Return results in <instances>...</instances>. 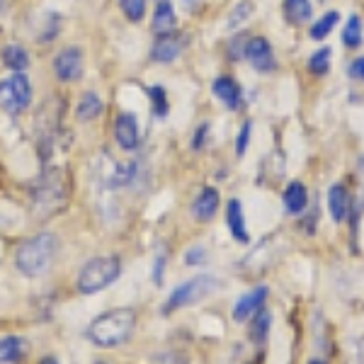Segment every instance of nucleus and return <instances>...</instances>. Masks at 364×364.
Returning a JSON list of instances; mask_svg holds the SVG:
<instances>
[{"label": "nucleus", "instance_id": "nucleus-1", "mask_svg": "<svg viewBox=\"0 0 364 364\" xmlns=\"http://www.w3.org/2000/svg\"><path fill=\"white\" fill-rule=\"evenodd\" d=\"M58 250V240L54 233L44 231L37 236L22 240L15 250V267L20 269L25 277H42L49 272L51 262L56 257Z\"/></svg>", "mask_w": 364, "mask_h": 364}, {"label": "nucleus", "instance_id": "nucleus-2", "mask_svg": "<svg viewBox=\"0 0 364 364\" xmlns=\"http://www.w3.org/2000/svg\"><path fill=\"white\" fill-rule=\"evenodd\" d=\"M134 331H136V311L114 309L97 316L87 326V338L100 348H117V345H124Z\"/></svg>", "mask_w": 364, "mask_h": 364}, {"label": "nucleus", "instance_id": "nucleus-3", "mask_svg": "<svg viewBox=\"0 0 364 364\" xmlns=\"http://www.w3.org/2000/svg\"><path fill=\"white\" fill-rule=\"evenodd\" d=\"M68 199V187H66V175L58 168L46 170L42 178L37 180L32 190V211L34 216H42V219H49V216L58 214L63 207H66Z\"/></svg>", "mask_w": 364, "mask_h": 364}, {"label": "nucleus", "instance_id": "nucleus-4", "mask_svg": "<svg viewBox=\"0 0 364 364\" xmlns=\"http://www.w3.org/2000/svg\"><path fill=\"white\" fill-rule=\"evenodd\" d=\"M119 274H122V262L117 255L92 257V260L80 269L75 287H78L80 294H97V291L107 289L112 282L119 279Z\"/></svg>", "mask_w": 364, "mask_h": 364}, {"label": "nucleus", "instance_id": "nucleus-5", "mask_svg": "<svg viewBox=\"0 0 364 364\" xmlns=\"http://www.w3.org/2000/svg\"><path fill=\"white\" fill-rule=\"evenodd\" d=\"M219 289V279L214 274H195L192 279L182 282L180 287H175V291L168 296V301L163 304V316H170L180 309H187V306H195V304L204 301L209 294Z\"/></svg>", "mask_w": 364, "mask_h": 364}, {"label": "nucleus", "instance_id": "nucleus-6", "mask_svg": "<svg viewBox=\"0 0 364 364\" xmlns=\"http://www.w3.org/2000/svg\"><path fill=\"white\" fill-rule=\"evenodd\" d=\"M32 102V83L25 73H13L0 80V107L8 114H22Z\"/></svg>", "mask_w": 364, "mask_h": 364}, {"label": "nucleus", "instance_id": "nucleus-7", "mask_svg": "<svg viewBox=\"0 0 364 364\" xmlns=\"http://www.w3.org/2000/svg\"><path fill=\"white\" fill-rule=\"evenodd\" d=\"M243 58H248V63L260 73H272L277 70V58H274L272 44L265 37H248L243 46Z\"/></svg>", "mask_w": 364, "mask_h": 364}, {"label": "nucleus", "instance_id": "nucleus-8", "mask_svg": "<svg viewBox=\"0 0 364 364\" xmlns=\"http://www.w3.org/2000/svg\"><path fill=\"white\" fill-rule=\"evenodd\" d=\"M83 51L78 46H66L63 51H58L54 58V73L61 83H75V80L83 78Z\"/></svg>", "mask_w": 364, "mask_h": 364}, {"label": "nucleus", "instance_id": "nucleus-9", "mask_svg": "<svg viewBox=\"0 0 364 364\" xmlns=\"http://www.w3.org/2000/svg\"><path fill=\"white\" fill-rule=\"evenodd\" d=\"M267 299H269V287H267V284H257V287H252L250 291H245V294L238 299L236 306H233V311H231L233 321H236V323H245V321H250L252 316L257 314V311L265 309Z\"/></svg>", "mask_w": 364, "mask_h": 364}, {"label": "nucleus", "instance_id": "nucleus-10", "mask_svg": "<svg viewBox=\"0 0 364 364\" xmlns=\"http://www.w3.org/2000/svg\"><path fill=\"white\" fill-rule=\"evenodd\" d=\"M187 49V37L185 34H158V39L151 46V58L158 63H173L175 58H180L182 51Z\"/></svg>", "mask_w": 364, "mask_h": 364}, {"label": "nucleus", "instance_id": "nucleus-11", "mask_svg": "<svg viewBox=\"0 0 364 364\" xmlns=\"http://www.w3.org/2000/svg\"><path fill=\"white\" fill-rule=\"evenodd\" d=\"M328 211H331V219L336 221V224H345L350 216L352 207H355V199H352L350 190L345 182H333L331 187H328Z\"/></svg>", "mask_w": 364, "mask_h": 364}, {"label": "nucleus", "instance_id": "nucleus-12", "mask_svg": "<svg viewBox=\"0 0 364 364\" xmlns=\"http://www.w3.org/2000/svg\"><path fill=\"white\" fill-rule=\"evenodd\" d=\"M114 141L119 144V149L134 151L141 144V127L139 119L132 112H122L114 119Z\"/></svg>", "mask_w": 364, "mask_h": 364}, {"label": "nucleus", "instance_id": "nucleus-13", "mask_svg": "<svg viewBox=\"0 0 364 364\" xmlns=\"http://www.w3.org/2000/svg\"><path fill=\"white\" fill-rule=\"evenodd\" d=\"M282 204L289 216H301L309 209V187L301 180H291L282 192Z\"/></svg>", "mask_w": 364, "mask_h": 364}, {"label": "nucleus", "instance_id": "nucleus-14", "mask_svg": "<svg viewBox=\"0 0 364 364\" xmlns=\"http://www.w3.org/2000/svg\"><path fill=\"white\" fill-rule=\"evenodd\" d=\"M211 90L219 97V102L228 109H238L243 105V90L231 75H219V78L211 83Z\"/></svg>", "mask_w": 364, "mask_h": 364}, {"label": "nucleus", "instance_id": "nucleus-15", "mask_svg": "<svg viewBox=\"0 0 364 364\" xmlns=\"http://www.w3.org/2000/svg\"><path fill=\"white\" fill-rule=\"evenodd\" d=\"M219 204H221V195L216 187H204L202 192L197 195L195 204H192V216L199 221H211L219 211Z\"/></svg>", "mask_w": 364, "mask_h": 364}, {"label": "nucleus", "instance_id": "nucleus-16", "mask_svg": "<svg viewBox=\"0 0 364 364\" xmlns=\"http://www.w3.org/2000/svg\"><path fill=\"white\" fill-rule=\"evenodd\" d=\"M226 224H228V231L231 236L238 240V243H250V233H248V226H245V214H243V204L240 199H228L226 204Z\"/></svg>", "mask_w": 364, "mask_h": 364}, {"label": "nucleus", "instance_id": "nucleus-17", "mask_svg": "<svg viewBox=\"0 0 364 364\" xmlns=\"http://www.w3.org/2000/svg\"><path fill=\"white\" fill-rule=\"evenodd\" d=\"M29 345L25 338L5 336L0 338V364H17L27 357Z\"/></svg>", "mask_w": 364, "mask_h": 364}, {"label": "nucleus", "instance_id": "nucleus-18", "mask_svg": "<svg viewBox=\"0 0 364 364\" xmlns=\"http://www.w3.org/2000/svg\"><path fill=\"white\" fill-rule=\"evenodd\" d=\"M178 29V15L173 10L170 0H156V13H154V32L156 34H170Z\"/></svg>", "mask_w": 364, "mask_h": 364}, {"label": "nucleus", "instance_id": "nucleus-19", "mask_svg": "<svg viewBox=\"0 0 364 364\" xmlns=\"http://www.w3.org/2000/svg\"><path fill=\"white\" fill-rule=\"evenodd\" d=\"M269 331H272V311L260 309L255 316L250 318L248 326V340L252 345H265L269 338Z\"/></svg>", "mask_w": 364, "mask_h": 364}, {"label": "nucleus", "instance_id": "nucleus-20", "mask_svg": "<svg viewBox=\"0 0 364 364\" xmlns=\"http://www.w3.org/2000/svg\"><path fill=\"white\" fill-rule=\"evenodd\" d=\"M284 17L289 25H309L314 20V3L311 0H284Z\"/></svg>", "mask_w": 364, "mask_h": 364}, {"label": "nucleus", "instance_id": "nucleus-21", "mask_svg": "<svg viewBox=\"0 0 364 364\" xmlns=\"http://www.w3.org/2000/svg\"><path fill=\"white\" fill-rule=\"evenodd\" d=\"M102 109H105L102 97H100L97 92L87 90L78 100V107H75V117H78L80 122H92V119H97V117L102 114Z\"/></svg>", "mask_w": 364, "mask_h": 364}, {"label": "nucleus", "instance_id": "nucleus-22", "mask_svg": "<svg viewBox=\"0 0 364 364\" xmlns=\"http://www.w3.org/2000/svg\"><path fill=\"white\" fill-rule=\"evenodd\" d=\"M364 44V25H362V17L357 13H352L348 17V22H345L343 27V46L350 51L360 49Z\"/></svg>", "mask_w": 364, "mask_h": 364}, {"label": "nucleus", "instance_id": "nucleus-23", "mask_svg": "<svg viewBox=\"0 0 364 364\" xmlns=\"http://www.w3.org/2000/svg\"><path fill=\"white\" fill-rule=\"evenodd\" d=\"M338 22H340V13H338V10H331V13L321 15L318 20L311 22L309 37L314 39V42H323V39L331 37V32L338 27Z\"/></svg>", "mask_w": 364, "mask_h": 364}, {"label": "nucleus", "instance_id": "nucleus-24", "mask_svg": "<svg viewBox=\"0 0 364 364\" xmlns=\"http://www.w3.org/2000/svg\"><path fill=\"white\" fill-rule=\"evenodd\" d=\"M331 58H333L331 46H321V49H316L306 61L309 73H314L316 78H326V75L331 73Z\"/></svg>", "mask_w": 364, "mask_h": 364}, {"label": "nucleus", "instance_id": "nucleus-25", "mask_svg": "<svg viewBox=\"0 0 364 364\" xmlns=\"http://www.w3.org/2000/svg\"><path fill=\"white\" fill-rule=\"evenodd\" d=\"M3 63L8 68H13L15 73H25V68L29 66V51L20 44H10L3 49Z\"/></svg>", "mask_w": 364, "mask_h": 364}, {"label": "nucleus", "instance_id": "nucleus-26", "mask_svg": "<svg viewBox=\"0 0 364 364\" xmlns=\"http://www.w3.org/2000/svg\"><path fill=\"white\" fill-rule=\"evenodd\" d=\"M252 13H255V3H252V0H238L231 13H228V29L243 27L252 17Z\"/></svg>", "mask_w": 364, "mask_h": 364}, {"label": "nucleus", "instance_id": "nucleus-27", "mask_svg": "<svg viewBox=\"0 0 364 364\" xmlns=\"http://www.w3.org/2000/svg\"><path fill=\"white\" fill-rule=\"evenodd\" d=\"M149 97H151V112L158 119H166L170 112V102H168V92L161 85L149 87Z\"/></svg>", "mask_w": 364, "mask_h": 364}, {"label": "nucleus", "instance_id": "nucleus-28", "mask_svg": "<svg viewBox=\"0 0 364 364\" xmlns=\"http://www.w3.org/2000/svg\"><path fill=\"white\" fill-rule=\"evenodd\" d=\"M139 173V163H117L114 170H112V180H109V185L112 187H124L129 182H134Z\"/></svg>", "mask_w": 364, "mask_h": 364}, {"label": "nucleus", "instance_id": "nucleus-29", "mask_svg": "<svg viewBox=\"0 0 364 364\" xmlns=\"http://www.w3.org/2000/svg\"><path fill=\"white\" fill-rule=\"evenodd\" d=\"M119 8L129 22H141L146 15V0H119Z\"/></svg>", "mask_w": 364, "mask_h": 364}, {"label": "nucleus", "instance_id": "nucleus-30", "mask_svg": "<svg viewBox=\"0 0 364 364\" xmlns=\"http://www.w3.org/2000/svg\"><path fill=\"white\" fill-rule=\"evenodd\" d=\"M250 136H252V122L248 119V122H243V124H240V132H238V139H236V156L238 158H243L245 151H248Z\"/></svg>", "mask_w": 364, "mask_h": 364}, {"label": "nucleus", "instance_id": "nucleus-31", "mask_svg": "<svg viewBox=\"0 0 364 364\" xmlns=\"http://www.w3.org/2000/svg\"><path fill=\"white\" fill-rule=\"evenodd\" d=\"M207 260H209L207 248H202V245H195V248H190L185 252V262L190 267H199V265H204Z\"/></svg>", "mask_w": 364, "mask_h": 364}, {"label": "nucleus", "instance_id": "nucleus-32", "mask_svg": "<svg viewBox=\"0 0 364 364\" xmlns=\"http://www.w3.org/2000/svg\"><path fill=\"white\" fill-rule=\"evenodd\" d=\"M207 139H209V124L204 122V124L197 127V132L192 134V149L195 151H202L204 146H207Z\"/></svg>", "mask_w": 364, "mask_h": 364}, {"label": "nucleus", "instance_id": "nucleus-33", "mask_svg": "<svg viewBox=\"0 0 364 364\" xmlns=\"http://www.w3.org/2000/svg\"><path fill=\"white\" fill-rule=\"evenodd\" d=\"M245 39L248 37H233L231 44H228V56H231V61H238V58H243V46H245Z\"/></svg>", "mask_w": 364, "mask_h": 364}, {"label": "nucleus", "instance_id": "nucleus-34", "mask_svg": "<svg viewBox=\"0 0 364 364\" xmlns=\"http://www.w3.org/2000/svg\"><path fill=\"white\" fill-rule=\"evenodd\" d=\"M348 73H350L352 80H360V83H364V56L352 58V63L348 66Z\"/></svg>", "mask_w": 364, "mask_h": 364}, {"label": "nucleus", "instance_id": "nucleus-35", "mask_svg": "<svg viewBox=\"0 0 364 364\" xmlns=\"http://www.w3.org/2000/svg\"><path fill=\"white\" fill-rule=\"evenodd\" d=\"M163 267H166V252L158 255V262L154 265V282L156 284H163Z\"/></svg>", "mask_w": 364, "mask_h": 364}, {"label": "nucleus", "instance_id": "nucleus-36", "mask_svg": "<svg viewBox=\"0 0 364 364\" xmlns=\"http://www.w3.org/2000/svg\"><path fill=\"white\" fill-rule=\"evenodd\" d=\"M357 168H360V185H362V195H360V204H357V207L364 209V156L357 158Z\"/></svg>", "mask_w": 364, "mask_h": 364}, {"label": "nucleus", "instance_id": "nucleus-37", "mask_svg": "<svg viewBox=\"0 0 364 364\" xmlns=\"http://www.w3.org/2000/svg\"><path fill=\"white\" fill-rule=\"evenodd\" d=\"M182 3H185L187 10H195V8H199V3H202V0H182Z\"/></svg>", "mask_w": 364, "mask_h": 364}, {"label": "nucleus", "instance_id": "nucleus-38", "mask_svg": "<svg viewBox=\"0 0 364 364\" xmlns=\"http://www.w3.org/2000/svg\"><path fill=\"white\" fill-rule=\"evenodd\" d=\"M39 364H58V360H56V357H44Z\"/></svg>", "mask_w": 364, "mask_h": 364}, {"label": "nucleus", "instance_id": "nucleus-39", "mask_svg": "<svg viewBox=\"0 0 364 364\" xmlns=\"http://www.w3.org/2000/svg\"><path fill=\"white\" fill-rule=\"evenodd\" d=\"M309 364H328L323 357H314V360H309Z\"/></svg>", "mask_w": 364, "mask_h": 364}, {"label": "nucleus", "instance_id": "nucleus-40", "mask_svg": "<svg viewBox=\"0 0 364 364\" xmlns=\"http://www.w3.org/2000/svg\"><path fill=\"white\" fill-rule=\"evenodd\" d=\"M5 13V0H0V15Z\"/></svg>", "mask_w": 364, "mask_h": 364}, {"label": "nucleus", "instance_id": "nucleus-41", "mask_svg": "<svg viewBox=\"0 0 364 364\" xmlns=\"http://www.w3.org/2000/svg\"><path fill=\"white\" fill-rule=\"evenodd\" d=\"M97 364H109V362H97Z\"/></svg>", "mask_w": 364, "mask_h": 364}]
</instances>
